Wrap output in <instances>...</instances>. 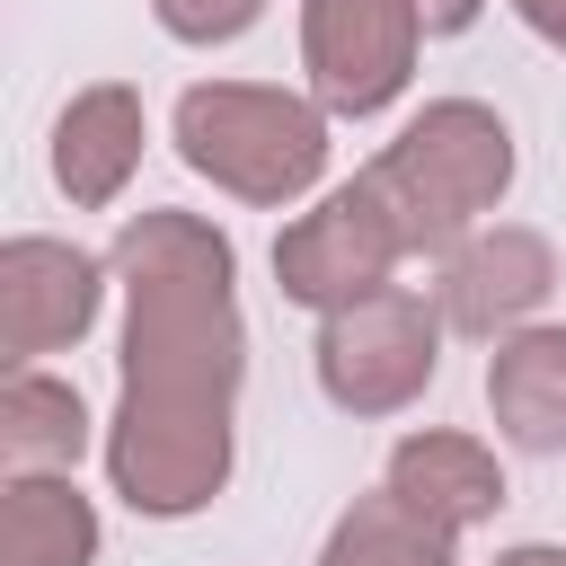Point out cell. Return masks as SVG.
Listing matches in <instances>:
<instances>
[{"mask_svg":"<svg viewBox=\"0 0 566 566\" xmlns=\"http://www.w3.org/2000/svg\"><path fill=\"white\" fill-rule=\"evenodd\" d=\"M142 142H150V106H142V88H124V80H88V88H71V106L53 115V186H62L80 212H106V203L133 186Z\"/></svg>","mask_w":566,"mask_h":566,"instance_id":"obj_10","label":"cell"},{"mask_svg":"<svg viewBox=\"0 0 566 566\" xmlns=\"http://www.w3.org/2000/svg\"><path fill=\"white\" fill-rule=\"evenodd\" d=\"M115 292H124V345L115 398H159V407H239L248 380V318H239V248L221 221L150 203L124 212L106 239Z\"/></svg>","mask_w":566,"mask_h":566,"instance_id":"obj_1","label":"cell"},{"mask_svg":"<svg viewBox=\"0 0 566 566\" xmlns=\"http://www.w3.org/2000/svg\"><path fill=\"white\" fill-rule=\"evenodd\" d=\"M548 292H557V248H548L539 230H522V221L469 230V239L442 256V274H433L442 327L486 336V345L513 336V327H531V318L548 310Z\"/></svg>","mask_w":566,"mask_h":566,"instance_id":"obj_9","label":"cell"},{"mask_svg":"<svg viewBox=\"0 0 566 566\" xmlns=\"http://www.w3.org/2000/svg\"><path fill=\"white\" fill-rule=\"evenodd\" d=\"M513 124L486 97H433L398 124V142L363 168L380 186V203L398 212L407 256H451L469 230L495 221V203L513 195Z\"/></svg>","mask_w":566,"mask_h":566,"instance_id":"obj_2","label":"cell"},{"mask_svg":"<svg viewBox=\"0 0 566 566\" xmlns=\"http://www.w3.org/2000/svg\"><path fill=\"white\" fill-rule=\"evenodd\" d=\"M486 416L513 451L566 460V327H513L486 354Z\"/></svg>","mask_w":566,"mask_h":566,"instance_id":"obj_12","label":"cell"},{"mask_svg":"<svg viewBox=\"0 0 566 566\" xmlns=\"http://www.w3.org/2000/svg\"><path fill=\"white\" fill-rule=\"evenodd\" d=\"M318 566H460V531H442V522L416 513L407 495L371 486V495H354V504L327 522Z\"/></svg>","mask_w":566,"mask_h":566,"instance_id":"obj_15","label":"cell"},{"mask_svg":"<svg viewBox=\"0 0 566 566\" xmlns=\"http://www.w3.org/2000/svg\"><path fill=\"white\" fill-rule=\"evenodd\" d=\"M513 18H522L539 44H557V53H566V0H513Z\"/></svg>","mask_w":566,"mask_h":566,"instance_id":"obj_18","label":"cell"},{"mask_svg":"<svg viewBox=\"0 0 566 566\" xmlns=\"http://www.w3.org/2000/svg\"><path fill=\"white\" fill-rule=\"evenodd\" d=\"M106 531L71 469H9L0 486V566H97Z\"/></svg>","mask_w":566,"mask_h":566,"instance_id":"obj_13","label":"cell"},{"mask_svg":"<svg viewBox=\"0 0 566 566\" xmlns=\"http://www.w3.org/2000/svg\"><path fill=\"white\" fill-rule=\"evenodd\" d=\"M106 283H115V265L88 256L80 239L18 230V239L0 248V354H9V363L71 354V345L97 327Z\"/></svg>","mask_w":566,"mask_h":566,"instance_id":"obj_8","label":"cell"},{"mask_svg":"<svg viewBox=\"0 0 566 566\" xmlns=\"http://www.w3.org/2000/svg\"><path fill=\"white\" fill-rule=\"evenodd\" d=\"M424 9V35H469L486 18V0H416Z\"/></svg>","mask_w":566,"mask_h":566,"instance_id":"obj_17","label":"cell"},{"mask_svg":"<svg viewBox=\"0 0 566 566\" xmlns=\"http://www.w3.org/2000/svg\"><path fill=\"white\" fill-rule=\"evenodd\" d=\"M495 566H566V548L557 539H513V548H495Z\"/></svg>","mask_w":566,"mask_h":566,"instance_id":"obj_19","label":"cell"},{"mask_svg":"<svg viewBox=\"0 0 566 566\" xmlns=\"http://www.w3.org/2000/svg\"><path fill=\"white\" fill-rule=\"evenodd\" d=\"M106 486L142 522H186L203 513L230 469H239V407H159V398H115L106 433Z\"/></svg>","mask_w":566,"mask_h":566,"instance_id":"obj_5","label":"cell"},{"mask_svg":"<svg viewBox=\"0 0 566 566\" xmlns=\"http://www.w3.org/2000/svg\"><path fill=\"white\" fill-rule=\"evenodd\" d=\"M310 363H318V398L336 416H363V424L407 416L442 371V301L416 283H380L318 318Z\"/></svg>","mask_w":566,"mask_h":566,"instance_id":"obj_4","label":"cell"},{"mask_svg":"<svg viewBox=\"0 0 566 566\" xmlns=\"http://www.w3.org/2000/svg\"><path fill=\"white\" fill-rule=\"evenodd\" d=\"M97 442L80 380H53L44 363H9L0 380V460L9 469H80V451Z\"/></svg>","mask_w":566,"mask_h":566,"instance_id":"obj_14","label":"cell"},{"mask_svg":"<svg viewBox=\"0 0 566 566\" xmlns=\"http://www.w3.org/2000/svg\"><path fill=\"white\" fill-rule=\"evenodd\" d=\"M150 18H159V35L212 53V44H239V35L265 18V0H150Z\"/></svg>","mask_w":566,"mask_h":566,"instance_id":"obj_16","label":"cell"},{"mask_svg":"<svg viewBox=\"0 0 566 566\" xmlns=\"http://www.w3.org/2000/svg\"><path fill=\"white\" fill-rule=\"evenodd\" d=\"M327 106L301 97V88H265V80H195L168 115V142L177 159L230 195V203H256V212H283L301 195H318L327 177Z\"/></svg>","mask_w":566,"mask_h":566,"instance_id":"obj_3","label":"cell"},{"mask_svg":"<svg viewBox=\"0 0 566 566\" xmlns=\"http://www.w3.org/2000/svg\"><path fill=\"white\" fill-rule=\"evenodd\" d=\"M380 486L407 495L416 513H433L442 531H478L504 513V460L478 442V433H451V424H416L389 442L380 460Z\"/></svg>","mask_w":566,"mask_h":566,"instance_id":"obj_11","label":"cell"},{"mask_svg":"<svg viewBox=\"0 0 566 566\" xmlns=\"http://www.w3.org/2000/svg\"><path fill=\"white\" fill-rule=\"evenodd\" d=\"M424 62V9L416 0H301V71L310 97L336 124L389 115Z\"/></svg>","mask_w":566,"mask_h":566,"instance_id":"obj_7","label":"cell"},{"mask_svg":"<svg viewBox=\"0 0 566 566\" xmlns=\"http://www.w3.org/2000/svg\"><path fill=\"white\" fill-rule=\"evenodd\" d=\"M398 265H407V239H398V212L380 203L371 177L327 186V195H318L310 212H292L283 239H274V292H283L292 310H310V318L380 292Z\"/></svg>","mask_w":566,"mask_h":566,"instance_id":"obj_6","label":"cell"}]
</instances>
